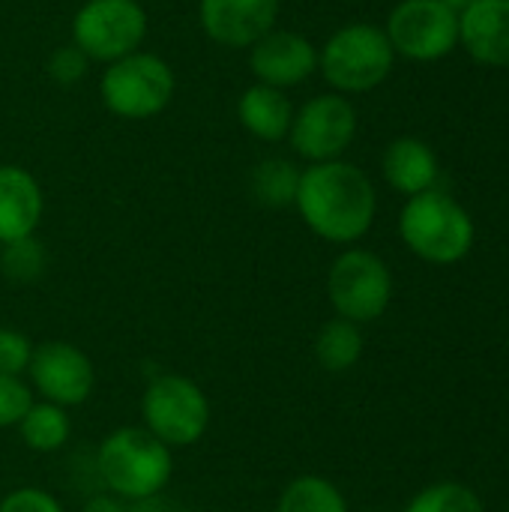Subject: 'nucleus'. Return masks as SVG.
I'll list each match as a JSON object with an SVG mask.
<instances>
[{
    "mask_svg": "<svg viewBox=\"0 0 509 512\" xmlns=\"http://www.w3.org/2000/svg\"><path fill=\"white\" fill-rule=\"evenodd\" d=\"M294 207L324 243L354 246L375 225L378 192L372 177L348 159L315 162L300 171Z\"/></svg>",
    "mask_w": 509,
    "mask_h": 512,
    "instance_id": "nucleus-1",
    "label": "nucleus"
},
{
    "mask_svg": "<svg viewBox=\"0 0 509 512\" xmlns=\"http://www.w3.org/2000/svg\"><path fill=\"white\" fill-rule=\"evenodd\" d=\"M276 512H351V507L333 480L303 474L282 489Z\"/></svg>",
    "mask_w": 509,
    "mask_h": 512,
    "instance_id": "nucleus-21",
    "label": "nucleus"
},
{
    "mask_svg": "<svg viewBox=\"0 0 509 512\" xmlns=\"http://www.w3.org/2000/svg\"><path fill=\"white\" fill-rule=\"evenodd\" d=\"M45 213L39 180L21 165H0V246L36 234Z\"/></svg>",
    "mask_w": 509,
    "mask_h": 512,
    "instance_id": "nucleus-15",
    "label": "nucleus"
},
{
    "mask_svg": "<svg viewBox=\"0 0 509 512\" xmlns=\"http://www.w3.org/2000/svg\"><path fill=\"white\" fill-rule=\"evenodd\" d=\"M27 375H30L33 396L60 408H78L96 390L93 360L78 345L63 339L33 345Z\"/></svg>",
    "mask_w": 509,
    "mask_h": 512,
    "instance_id": "nucleus-11",
    "label": "nucleus"
},
{
    "mask_svg": "<svg viewBox=\"0 0 509 512\" xmlns=\"http://www.w3.org/2000/svg\"><path fill=\"white\" fill-rule=\"evenodd\" d=\"M435 3H441V6H447V9H453V12H462V9H468L474 0H435Z\"/></svg>",
    "mask_w": 509,
    "mask_h": 512,
    "instance_id": "nucleus-30",
    "label": "nucleus"
},
{
    "mask_svg": "<svg viewBox=\"0 0 509 512\" xmlns=\"http://www.w3.org/2000/svg\"><path fill=\"white\" fill-rule=\"evenodd\" d=\"M141 426L168 450L192 447L210 429V399L186 375H156L141 396Z\"/></svg>",
    "mask_w": 509,
    "mask_h": 512,
    "instance_id": "nucleus-6",
    "label": "nucleus"
},
{
    "mask_svg": "<svg viewBox=\"0 0 509 512\" xmlns=\"http://www.w3.org/2000/svg\"><path fill=\"white\" fill-rule=\"evenodd\" d=\"M405 512H486L480 495L456 480H444V483H432L423 492H417Z\"/></svg>",
    "mask_w": 509,
    "mask_h": 512,
    "instance_id": "nucleus-22",
    "label": "nucleus"
},
{
    "mask_svg": "<svg viewBox=\"0 0 509 512\" xmlns=\"http://www.w3.org/2000/svg\"><path fill=\"white\" fill-rule=\"evenodd\" d=\"M45 69H48L51 81H57V84H75V81H81L90 72V57L78 45L66 42V45H60V48L51 51Z\"/></svg>",
    "mask_w": 509,
    "mask_h": 512,
    "instance_id": "nucleus-25",
    "label": "nucleus"
},
{
    "mask_svg": "<svg viewBox=\"0 0 509 512\" xmlns=\"http://www.w3.org/2000/svg\"><path fill=\"white\" fill-rule=\"evenodd\" d=\"M363 348H366V342H363L360 324L345 321L339 315L333 321H327L315 336V357H318L321 369H327L330 375L351 372L360 363Z\"/></svg>",
    "mask_w": 509,
    "mask_h": 512,
    "instance_id": "nucleus-18",
    "label": "nucleus"
},
{
    "mask_svg": "<svg viewBox=\"0 0 509 512\" xmlns=\"http://www.w3.org/2000/svg\"><path fill=\"white\" fill-rule=\"evenodd\" d=\"M33 357V342L12 327H0V375H24Z\"/></svg>",
    "mask_w": 509,
    "mask_h": 512,
    "instance_id": "nucleus-26",
    "label": "nucleus"
},
{
    "mask_svg": "<svg viewBox=\"0 0 509 512\" xmlns=\"http://www.w3.org/2000/svg\"><path fill=\"white\" fill-rule=\"evenodd\" d=\"M396 63V51L384 27L354 21L330 33L318 48V72L342 96H360L381 87Z\"/></svg>",
    "mask_w": 509,
    "mask_h": 512,
    "instance_id": "nucleus-4",
    "label": "nucleus"
},
{
    "mask_svg": "<svg viewBox=\"0 0 509 512\" xmlns=\"http://www.w3.org/2000/svg\"><path fill=\"white\" fill-rule=\"evenodd\" d=\"M81 512H126V501H120V498L111 495V492H99V495H93V498L84 504V510Z\"/></svg>",
    "mask_w": 509,
    "mask_h": 512,
    "instance_id": "nucleus-28",
    "label": "nucleus"
},
{
    "mask_svg": "<svg viewBox=\"0 0 509 512\" xmlns=\"http://www.w3.org/2000/svg\"><path fill=\"white\" fill-rule=\"evenodd\" d=\"M96 474L120 501L162 495L174 477V450L156 441L144 426H120L96 450Z\"/></svg>",
    "mask_w": 509,
    "mask_h": 512,
    "instance_id": "nucleus-2",
    "label": "nucleus"
},
{
    "mask_svg": "<svg viewBox=\"0 0 509 512\" xmlns=\"http://www.w3.org/2000/svg\"><path fill=\"white\" fill-rule=\"evenodd\" d=\"M396 57L417 63L444 60L459 48V12L435 0H399L384 27Z\"/></svg>",
    "mask_w": 509,
    "mask_h": 512,
    "instance_id": "nucleus-10",
    "label": "nucleus"
},
{
    "mask_svg": "<svg viewBox=\"0 0 509 512\" xmlns=\"http://www.w3.org/2000/svg\"><path fill=\"white\" fill-rule=\"evenodd\" d=\"M282 0H198V21L210 42L249 51L279 21Z\"/></svg>",
    "mask_w": 509,
    "mask_h": 512,
    "instance_id": "nucleus-12",
    "label": "nucleus"
},
{
    "mask_svg": "<svg viewBox=\"0 0 509 512\" xmlns=\"http://www.w3.org/2000/svg\"><path fill=\"white\" fill-rule=\"evenodd\" d=\"M177 93V75L171 63L153 51H132L105 66L99 78L102 105L120 120H153Z\"/></svg>",
    "mask_w": 509,
    "mask_h": 512,
    "instance_id": "nucleus-5",
    "label": "nucleus"
},
{
    "mask_svg": "<svg viewBox=\"0 0 509 512\" xmlns=\"http://www.w3.org/2000/svg\"><path fill=\"white\" fill-rule=\"evenodd\" d=\"M126 512H180L171 501H165L162 495H153V498H144V501H129Z\"/></svg>",
    "mask_w": 509,
    "mask_h": 512,
    "instance_id": "nucleus-29",
    "label": "nucleus"
},
{
    "mask_svg": "<svg viewBox=\"0 0 509 512\" xmlns=\"http://www.w3.org/2000/svg\"><path fill=\"white\" fill-rule=\"evenodd\" d=\"M297 186H300V168L291 159H282V156L261 159L252 168V177H249L252 198L261 207H270V210L294 207Z\"/></svg>",
    "mask_w": 509,
    "mask_h": 512,
    "instance_id": "nucleus-20",
    "label": "nucleus"
},
{
    "mask_svg": "<svg viewBox=\"0 0 509 512\" xmlns=\"http://www.w3.org/2000/svg\"><path fill=\"white\" fill-rule=\"evenodd\" d=\"M237 120L252 138L267 141V144H279L291 132V120H294L291 96L285 90H276V87L255 81L237 99Z\"/></svg>",
    "mask_w": 509,
    "mask_h": 512,
    "instance_id": "nucleus-17",
    "label": "nucleus"
},
{
    "mask_svg": "<svg viewBox=\"0 0 509 512\" xmlns=\"http://www.w3.org/2000/svg\"><path fill=\"white\" fill-rule=\"evenodd\" d=\"M381 174L387 186L405 198H414L420 192L435 189L441 165L435 150L414 135H399L387 144L384 159H381Z\"/></svg>",
    "mask_w": 509,
    "mask_h": 512,
    "instance_id": "nucleus-16",
    "label": "nucleus"
},
{
    "mask_svg": "<svg viewBox=\"0 0 509 512\" xmlns=\"http://www.w3.org/2000/svg\"><path fill=\"white\" fill-rule=\"evenodd\" d=\"M249 69L258 84L288 93L318 72V48L297 30L273 27L249 48Z\"/></svg>",
    "mask_w": 509,
    "mask_h": 512,
    "instance_id": "nucleus-13",
    "label": "nucleus"
},
{
    "mask_svg": "<svg viewBox=\"0 0 509 512\" xmlns=\"http://www.w3.org/2000/svg\"><path fill=\"white\" fill-rule=\"evenodd\" d=\"M0 512H66L63 504L39 489V486H21V489H12L9 495L0 498Z\"/></svg>",
    "mask_w": 509,
    "mask_h": 512,
    "instance_id": "nucleus-27",
    "label": "nucleus"
},
{
    "mask_svg": "<svg viewBox=\"0 0 509 512\" xmlns=\"http://www.w3.org/2000/svg\"><path fill=\"white\" fill-rule=\"evenodd\" d=\"M399 237L420 261L450 267L468 258L477 228L471 213L453 195L429 189L405 201L399 213Z\"/></svg>",
    "mask_w": 509,
    "mask_h": 512,
    "instance_id": "nucleus-3",
    "label": "nucleus"
},
{
    "mask_svg": "<svg viewBox=\"0 0 509 512\" xmlns=\"http://www.w3.org/2000/svg\"><path fill=\"white\" fill-rule=\"evenodd\" d=\"M150 21L141 0H84L72 15L69 33L90 63H114L141 51Z\"/></svg>",
    "mask_w": 509,
    "mask_h": 512,
    "instance_id": "nucleus-8",
    "label": "nucleus"
},
{
    "mask_svg": "<svg viewBox=\"0 0 509 512\" xmlns=\"http://www.w3.org/2000/svg\"><path fill=\"white\" fill-rule=\"evenodd\" d=\"M327 300L333 312L354 324L378 321L393 300V273L372 249L348 246L327 273Z\"/></svg>",
    "mask_w": 509,
    "mask_h": 512,
    "instance_id": "nucleus-7",
    "label": "nucleus"
},
{
    "mask_svg": "<svg viewBox=\"0 0 509 512\" xmlns=\"http://www.w3.org/2000/svg\"><path fill=\"white\" fill-rule=\"evenodd\" d=\"M45 267H48V252L36 240V234L0 246V270L9 282H18V285L36 282L45 273Z\"/></svg>",
    "mask_w": 509,
    "mask_h": 512,
    "instance_id": "nucleus-23",
    "label": "nucleus"
},
{
    "mask_svg": "<svg viewBox=\"0 0 509 512\" xmlns=\"http://www.w3.org/2000/svg\"><path fill=\"white\" fill-rule=\"evenodd\" d=\"M18 435L27 450L33 453H57L72 438L69 411L51 402H33L24 420L18 423Z\"/></svg>",
    "mask_w": 509,
    "mask_h": 512,
    "instance_id": "nucleus-19",
    "label": "nucleus"
},
{
    "mask_svg": "<svg viewBox=\"0 0 509 512\" xmlns=\"http://www.w3.org/2000/svg\"><path fill=\"white\" fill-rule=\"evenodd\" d=\"M357 138V108L342 93H318L306 99L300 108H294L288 144L291 150L315 165V162H333L342 159V153Z\"/></svg>",
    "mask_w": 509,
    "mask_h": 512,
    "instance_id": "nucleus-9",
    "label": "nucleus"
},
{
    "mask_svg": "<svg viewBox=\"0 0 509 512\" xmlns=\"http://www.w3.org/2000/svg\"><path fill=\"white\" fill-rule=\"evenodd\" d=\"M33 402V390L24 378L0 375V429H18Z\"/></svg>",
    "mask_w": 509,
    "mask_h": 512,
    "instance_id": "nucleus-24",
    "label": "nucleus"
},
{
    "mask_svg": "<svg viewBox=\"0 0 509 512\" xmlns=\"http://www.w3.org/2000/svg\"><path fill=\"white\" fill-rule=\"evenodd\" d=\"M459 45L480 66L509 69V0H474L462 9Z\"/></svg>",
    "mask_w": 509,
    "mask_h": 512,
    "instance_id": "nucleus-14",
    "label": "nucleus"
}]
</instances>
